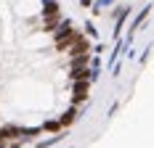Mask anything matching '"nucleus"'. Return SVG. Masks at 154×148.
Returning <instances> with one entry per match:
<instances>
[{"label":"nucleus","instance_id":"obj_6","mask_svg":"<svg viewBox=\"0 0 154 148\" xmlns=\"http://www.w3.org/2000/svg\"><path fill=\"white\" fill-rule=\"evenodd\" d=\"M72 79H88V69H82V66H80V69H75V74H72Z\"/></svg>","mask_w":154,"mask_h":148},{"label":"nucleus","instance_id":"obj_7","mask_svg":"<svg viewBox=\"0 0 154 148\" xmlns=\"http://www.w3.org/2000/svg\"><path fill=\"white\" fill-rule=\"evenodd\" d=\"M59 127H61L59 122H45V124H43V130H48V132H56Z\"/></svg>","mask_w":154,"mask_h":148},{"label":"nucleus","instance_id":"obj_1","mask_svg":"<svg viewBox=\"0 0 154 148\" xmlns=\"http://www.w3.org/2000/svg\"><path fill=\"white\" fill-rule=\"evenodd\" d=\"M75 37H77V32H72V27H69V24H64L61 29L56 32V48H69V45L75 43Z\"/></svg>","mask_w":154,"mask_h":148},{"label":"nucleus","instance_id":"obj_3","mask_svg":"<svg viewBox=\"0 0 154 148\" xmlns=\"http://www.w3.org/2000/svg\"><path fill=\"white\" fill-rule=\"evenodd\" d=\"M88 98V79H77L75 82V103Z\"/></svg>","mask_w":154,"mask_h":148},{"label":"nucleus","instance_id":"obj_5","mask_svg":"<svg viewBox=\"0 0 154 148\" xmlns=\"http://www.w3.org/2000/svg\"><path fill=\"white\" fill-rule=\"evenodd\" d=\"M56 11H59V8H56V3H53V0H48V3H45V11H43V13L51 19V16H56Z\"/></svg>","mask_w":154,"mask_h":148},{"label":"nucleus","instance_id":"obj_2","mask_svg":"<svg viewBox=\"0 0 154 148\" xmlns=\"http://www.w3.org/2000/svg\"><path fill=\"white\" fill-rule=\"evenodd\" d=\"M72 45H75V48H72V56H88V53H91V45H88V40H85L82 34H77Z\"/></svg>","mask_w":154,"mask_h":148},{"label":"nucleus","instance_id":"obj_4","mask_svg":"<svg viewBox=\"0 0 154 148\" xmlns=\"http://www.w3.org/2000/svg\"><path fill=\"white\" fill-rule=\"evenodd\" d=\"M75 119H77V111H75V108H69V111H66V114L59 119V124H61V127H64V124H72Z\"/></svg>","mask_w":154,"mask_h":148},{"label":"nucleus","instance_id":"obj_8","mask_svg":"<svg viewBox=\"0 0 154 148\" xmlns=\"http://www.w3.org/2000/svg\"><path fill=\"white\" fill-rule=\"evenodd\" d=\"M0 148H5V146H3V140H0Z\"/></svg>","mask_w":154,"mask_h":148}]
</instances>
